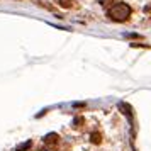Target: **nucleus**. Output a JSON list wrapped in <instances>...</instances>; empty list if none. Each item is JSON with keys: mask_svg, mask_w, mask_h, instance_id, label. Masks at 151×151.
I'll use <instances>...</instances> for the list:
<instances>
[{"mask_svg": "<svg viewBox=\"0 0 151 151\" xmlns=\"http://www.w3.org/2000/svg\"><path fill=\"white\" fill-rule=\"evenodd\" d=\"M109 15H110V19H112V21L122 22V21H126V19L131 15V7L127 5V4H116L114 7H110Z\"/></svg>", "mask_w": 151, "mask_h": 151, "instance_id": "obj_1", "label": "nucleus"}, {"mask_svg": "<svg viewBox=\"0 0 151 151\" xmlns=\"http://www.w3.org/2000/svg\"><path fill=\"white\" fill-rule=\"evenodd\" d=\"M102 4H110V2H114V0H100Z\"/></svg>", "mask_w": 151, "mask_h": 151, "instance_id": "obj_2", "label": "nucleus"}]
</instances>
